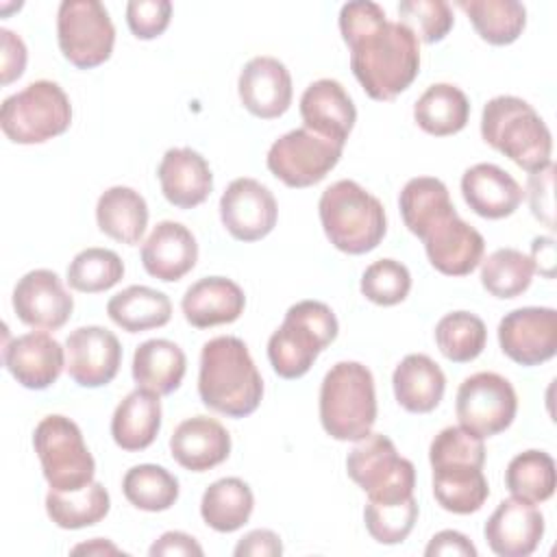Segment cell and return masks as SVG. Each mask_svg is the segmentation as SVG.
<instances>
[{
	"label": "cell",
	"mask_w": 557,
	"mask_h": 557,
	"mask_svg": "<svg viewBox=\"0 0 557 557\" xmlns=\"http://www.w3.org/2000/svg\"><path fill=\"white\" fill-rule=\"evenodd\" d=\"M339 33L350 48V70L372 100H394L416 81L418 37L405 24L389 22L381 4L346 2L339 9Z\"/></svg>",
	"instance_id": "cell-1"
},
{
	"label": "cell",
	"mask_w": 557,
	"mask_h": 557,
	"mask_svg": "<svg viewBox=\"0 0 557 557\" xmlns=\"http://www.w3.org/2000/svg\"><path fill=\"white\" fill-rule=\"evenodd\" d=\"M198 394L205 407L228 418H246L263 398V379L248 346L235 335H218L200 350Z\"/></svg>",
	"instance_id": "cell-2"
},
{
	"label": "cell",
	"mask_w": 557,
	"mask_h": 557,
	"mask_svg": "<svg viewBox=\"0 0 557 557\" xmlns=\"http://www.w3.org/2000/svg\"><path fill=\"white\" fill-rule=\"evenodd\" d=\"M481 137L529 174L550 163L553 135L542 115L518 96H496L485 102Z\"/></svg>",
	"instance_id": "cell-3"
},
{
	"label": "cell",
	"mask_w": 557,
	"mask_h": 557,
	"mask_svg": "<svg viewBox=\"0 0 557 557\" xmlns=\"http://www.w3.org/2000/svg\"><path fill=\"white\" fill-rule=\"evenodd\" d=\"M318 213L326 239L346 255L374 250L387 233L383 202L350 178H342L322 191Z\"/></svg>",
	"instance_id": "cell-4"
},
{
	"label": "cell",
	"mask_w": 557,
	"mask_h": 557,
	"mask_svg": "<svg viewBox=\"0 0 557 557\" xmlns=\"http://www.w3.org/2000/svg\"><path fill=\"white\" fill-rule=\"evenodd\" d=\"M320 422L337 442H359L376 422L372 372L359 361H337L320 385Z\"/></svg>",
	"instance_id": "cell-5"
},
{
	"label": "cell",
	"mask_w": 557,
	"mask_h": 557,
	"mask_svg": "<svg viewBox=\"0 0 557 557\" xmlns=\"http://www.w3.org/2000/svg\"><path fill=\"white\" fill-rule=\"evenodd\" d=\"M333 309L320 300H300L285 311L283 324L268 339V359L281 379L305 376L318 355L337 337Z\"/></svg>",
	"instance_id": "cell-6"
},
{
	"label": "cell",
	"mask_w": 557,
	"mask_h": 557,
	"mask_svg": "<svg viewBox=\"0 0 557 557\" xmlns=\"http://www.w3.org/2000/svg\"><path fill=\"white\" fill-rule=\"evenodd\" d=\"M72 124L67 94L54 81H33L2 100L0 126L13 144H44L63 135Z\"/></svg>",
	"instance_id": "cell-7"
},
{
	"label": "cell",
	"mask_w": 557,
	"mask_h": 557,
	"mask_svg": "<svg viewBox=\"0 0 557 557\" xmlns=\"http://www.w3.org/2000/svg\"><path fill=\"white\" fill-rule=\"evenodd\" d=\"M33 446L50 490L74 492L94 481L96 461L74 420L61 413L41 418L33 433Z\"/></svg>",
	"instance_id": "cell-8"
},
{
	"label": "cell",
	"mask_w": 557,
	"mask_h": 557,
	"mask_svg": "<svg viewBox=\"0 0 557 557\" xmlns=\"http://www.w3.org/2000/svg\"><path fill=\"white\" fill-rule=\"evenodd\" d=\"M346 470L368 500L394 503L413 496L416 468L383 433H368L359 440L346 457Z\"/></svg>",
	"instance_id": "cell-9"
},
{
	"label": "cell",
	"mask_w": 557,
	"mask_h": 557,
	"mask_svg": "<svg viewBox=\"0 0 557 557\" xmlns=\"http://www.w3.org/2000/svg\"><path fill=\"white\" fill-rule=\"evenodd\" d=\"M61 54L78 70L102 65L115 44V26L98 0H63L57 11Z\"/></svg>",
	"instance_id": "cell-10"
},
{
	"label": "cell",
	"mask_w": 557,
	"mask_h": 557,
	"mask_svg": "<svg viewBox=\"0 0 557 557\" xmlns=\"http://www.w3.org/2000/svg\"><path fill=\"white\" fill-rule=\"evenodd\" d=\"M344 146L309 128L281 135L268 150V170L287 187H311L320 183L342 159Z\"/></svg>",
	"instance_id": "cell-11"
},
{
	"label": "cell",
	"mask_w": 557,
	"mask_h": 557,
	"mask_svg": "<svg viewBox=\"0 0 557 557\" xmlns=\"http://www.w3.org/2000/svg\"><path fill=\"white\" fill-rule=\"evenodd\" d=\"M518 411L513 385L496 372H476L461 381L455 413L461 426L479 437H492L511 426Z\"/></svg>",
	"instance_id": "cell-12"
},
{
	"label": "cell",
	"mask_w": 557,
	"mask_h": 557,
	"mask_svg": "<svg viewBox=\"0 0 557 557\" xmlns=\"http://www.w3.org/2000/svg\"><path fill=\"white\" fill-rule=\"evenodd\" d=\"M500 350L520 366H540L557 352V311L553 307H520L498 322Z\"/></svg>",
	"instance_id": "cell-13"
},
{
	"label": "cell",
	"mask_w": 557,
	"mask_h": 557,
	"mask_svg": "<svg viewBox=\"0 0 557 557\" xmlns=\"http://www.w3.org/2000/svg\"><path fill=\"white\" fill-rule=\"evenodd\" d=\"M220 220L239 242H257L272 233L278 220L274 194L257 178H235L220 198Z\"/></svg>",
	"instance_id": "cell-14"
},
{
	"label": "cell",
	"mask_w": 557,
	"mask_h": 557,
	"mask_svg": "<svg viewBox=\"0 0 557 557\" xmlns=\"http://www.w3.org/2000/svg\"><path fill=\"white\" fill-rule=\"evenodd\" d=\"M420 239L424 244L429 263L446 276H466L483 261V235L472 224L461 220L457 211L435 220Z\"/></svg>",
	"instance_id": "cell-15"
},
{
	"label": "cell",
	"mask_w": 557,
	"mask_h": 557,
	"mask_svg": "<svg viewBox=\"0 0 557 557\" xmlns=\"http://www.w3.org/2000/svg\"><path fill=\"white\" fill-rule=\"evenodd\" d=\"M122 363V346L104 326H78L65 339V370L81 387L111 383Z\"/></svg>",
	"instance_id": "cell-16"
},
{
	"label": "cell",
	"mask_w": 557,
	"mask_h": 557,
	"mask_svg": "<svg viewBox=\"0 0 557 557\" xmlns=\"http://www.w3.org/2000/svg\"><path fill=\"white\" fill-rule=\"evenodd\" d=\"M11 302L15 315L26 326L41 331L61 329L74 311V298L63 287V281L57 272L46 268L26 272L15 283Z\"/></svg>",
	"instance_id": "cell-17"
},
{
	"label": "cell",
	"mask_w": 557,
	"mask_h": 557,
	"mask_svg": "<svg viewBox=\"0 0 557 557\" xmlns=\"http://www.w3.org/2000/svg\"><path fill=\"white\" fill-rule=\"evenodd\" d=\"M483 535L498 557H529L544 537V516L533 503L511 496L492 511Z\"/></svg>",
	"instance_id": "cell-18"
},
{
	"label": "cell",
	"mask_w": 557,
	"mask_h": 557,
	"mask_svg": "<svg viewBox=\"0 0 557 557\" xmlns=\"http://www.w3.org/2000/svg\"><path fill=\"white\" fill-rule=\"evenodd\" d=\"M2 361L22 387L46 389L61 376L65 368V350L52 335L30 331L4 344Z\"/></svg>",
	"instance_id": "cell-19"
},
{
	"label": "cell",
	"mask_w": 557,
	"mask_h": 557,
	"mask_svg": "<svg viewBox=\"0 0 557 557\" xmlns=\"http://www.w3.org/2000/svg\"><path fill=\"white\" fill-rule=\"evenodd\" d=\"M237 91L244 109L261 120L281 117L292 104V76L283 61L261 54L252 57L239 72Z\"/></svg>",
	"instance_id": "cell-20"
},
{
	"label": "cell",
	"mask_w": 557,
	"mask_h": 557,
	"mask_svg": "<svg viewBox=\"0 0 557 557\" xmlns=\"http://www.w3.org/2000/svg\"><path fill=\"white\" fill-rule=\"evenodd\" d=\"M300 117L305 128L344 146L357 122V109L339 81L320 78L302 91Z\"/></svg>",
	"instance_id": "cell-21"
},
{
	"label": "cell",
	"mask_w": 557,
	"mask_h": 557,
	"mask_svg": "<svg viewBox=\"0 0 557 557\" xmlns=\"http://www.w3.org/2000/svg\"><path fill=\"white\" fill-rule=\"evenodd\" d=\"M198 261V242L194 233L174 220L159 222L141 244L144 270L163 281H181Z\"/></svg>",
	"instance_id": "cell-22"
},
{
	"label": "cell",
	"mask_w": 557,
	"mask_h": 557,
	"mask_svg": "<svg viewBox=\"0 0 557 557\" xmlns=\"http://www.w3.org/2000/svg\"><path fill=\"white\" fill-rule=\"evenodd\" d=\"M170 453L181 468L189 472H207L228 459L231 435L215 418L194 416L174 429Z\"/></svg>",
	"instance_id": "cell-23"
},
{
	"label": "cell",
	"mask_w": 557,
	"mask_h": 557,
	"mask_svg": "<svg viewBox=\"0 0 557 557\" xmlns=\"http://www.w3.org/2000/svg\"><path fill=\"white\" fill-rule=\"evenodd\" d=\"M165 200L178 209L202 205L213 189V174L207 159L191 148H170L157 168Z\"/></svg>",
	"instance_id": "cell-24"
},
{
	"label": "cell",
	"mask_w": 557,
	"mask_h": 557,
	"mask_svg": "<svg viewBox=\"0 0 557 557\" xmlns=\"http://www.w3.org/2000/svg\"><path fill=\"white\" fill-rule=\"evenodd\" d=\"M461 196L476 215L500 220L520 207L524 191L503 168L494 163H476L461 176Z\"/></svg>",
	"instance_id": "cell-25"
},
{
	"label": "cell",
	"mask_w": 557,
	"mask_h": 557,
	"mask_svg": "<svg viewBox=\"0 0 557 557\" xmlns=\"http://www.w3.org/2000/svg\"><path fill=\"white\" fill-rule=\"evenodd\" d=\"M244 289L226 276L198 278L181 300L185 320L196 329L231 324L244 313Z\"/></svg>",
	"instance_id": "cell-26"
},
{
	"label": "cell",
	"mask_w": 557,
	"mask_h": 557,
	"mask_svg": "<svg viewBox=\"0 0 557 557\" xmlns=\"http://www.w3.org/2000/svg\"><path fill=\"white\" fill-rule=\"evenodd\" d=\"M433 496L437 505L450 513H474L490 496L483 466L470 461L433 463Z\"/></svg>",
	"instance_id": "cell-27"
},
{
	"label": "cell",
	"mask_w": 557,
	"mask_h": 557,
	"mask_svg": "<svg viewBox=\"0 0 557 557\" xmlns=\"http://www.w3.org/2000/svg\"><path fill=\"white\" fill-rule=\"evenodd\" d=\"M392 385L394 396L405 411L429 413L444 398L446 376L429 355L411 352L396 366Z\"/></svg>",
	"instance_id": "cell-28"
},
{
	"label": "cell",
	"mask_w": 557,
	"mask_h": 557,
	"mask_svg": "<svg viewBox=\"0 0 557 557\" xmlns=\"http://www.w3.org/2000/svg\"><path fill=\"white\" fill-rule=\"evenodd\" d=\"M161 429V400L159 394L137 387L126 394L113 411L111 437L128 453L148 448Z\"/></svg>",
	"instance_id": "cell-29"
},
{
	"label": "cell",
	"mask_w": 557,
	"mask_h": 557,
	"mask_svg": "<svg viewBox=\"0 0 557 557\" xmlns=\"http://www.w3.org/2000/svg\"><path fill=\"white\" fill-rule=\"evenodd\" d=\"M96 224L120 244H139L148 226L146 198L126 185L104 189L96 202Z\"/></svg>",
	"instance_id": "cell-30"
},
{
	"label": "cell",
	"mask_w": 557,
	"mask_h": 557,
	"mask_svg": "<svg viewBox=\"0 0 557 557\" xmlns=\"http://www.w3.org/2000/svg\"><path fill=\"white\" fill-rule=\"evenodd\" d=\"M187 370L185 352L170 339H146L133 355V379L137 387L168 396L183 383Z\"/></svg>",
	"instance_id": "cell-31"
},
{
	"label": "cell",
	"mask_w": 557,
	"mask_h": 557,
	"mask_svg": "<svg viewBox=\"0 0 557 557\" xmlns=\"http://www.w3.org/2000/svg\"><path fill=\"white\" fill-rule=\"evenodd\" d=\"M107 315L126 333H141L165 326L172 318L170 298L148 285H131L107 302Z\"/></svg>",
	"instance_id": "cell-32"
},
{
	"label": "cell",
	"mask_w": 557,
	"mask_h": 557,
	"mask_svg": "<svg viewBox=\"0 0 557 557\" xmlns=\"http://www.w3.org/2000/svg\"><path fill=\"white\" fill-rule=\"evenodd\" d=\"M470 117L468 96L453 83H433L413 104L416 124L435 137L459 133Z\"/></svg>",
	"instance_id": "cell-33"
},
{
	"label": "cell",
	"mask_w": 557,
	"mask_h": 557,
	"mask_svg": "<svg viewBox=\"0 0 557 557\" xmlns=\"http://www.w3.org/2000/svg\"><path fill=\"white\" fill-rule=\"evenodd\" d=\"M252 509V490L237 476L213 481L200 498V516L205 524L218 533H233L242 529L250 520Z\"/></svg>",
	"instance_id": "cell-34"
},
{
	"label": "cell",
	"mask_w": 557,
	"mask_h": 557,
	"mask_svg": "<svg viewBox=\"0 0 557 557\" xmlns=\"http://www.w3.org/2000/svg\"><path fill=\"white\" fill-rule=\"evenodd\" d=\"M476 35L492 46L513 44L527 26V9L516 0H459Z\"/></svg>",
	"instance_id": "cell-35"
},
{
	"label": "cell",
	"mask_w": 557,
	"mask_h": 557,
	"mask_svg": "<svg viewBox=\"0 0 557 557\" xmlns=\"http://www.w3.org/2000/svg\"><path fill=\"white\" fill-rule=\"evenodd\" d=\"M109 509V492L98 481H91L74 492L50 490L46 494V513L59 529H85L98 524Z\"/></svg>",
	"instance_id": "cell-36"
},
{
	"label": "cell",
	"mask_w": 557,
	"mask_h": 557,
	"mask_svg": "<svg viewBox=\"0 0 557 557\" xmlns=\"http://www.w3.org/2000/svg\"><path fill=\"white\" fill-rule=\"evenodd\" d=\"M398 207L405 226L418 239L435 220L455 211L448 187L435 176L409 178L398 196Z\"/></svg>",
	"instance_id": "cell-37"
},
{
	"label": "cell",
	"mask_w": 557,
	"mask_h": 557,
	"mask_svg": "<svg viewBox=\"0 0 557 557\" xmlns=\"http://www.w3.org/2000/svg\"><path fill=\"white\" fill-rule=\"evenodd\" d=\"M505 485L511 492V496L522 498L527 503L537 505L548 500L557 485L555 459L548 453L535 448L518 453L507 463Z\"/></svg>",
	"instance_id": "cell-38"
},
{
	"label": "cell",
	"mask_w": 557,
	"mask_h": 557,
	"mask_svg": "<svg viewBox=\"0 0 557 557\" xmlns=\"http://www.w3.org/2000/svg\"><path fill=\"white\" fill-rule=\"evenodd\" d=\"M126 500L141 511H165L178 500V479L157 463H139L122 479Z\"/></svg>",
	"instance_id": "cell-39"
},
{
	"label": "cell",
	"mask_w": 557,
	"mask_h": 557,
	"mask_svg": "<svg viewBox=\"0 0 557 557\" xmlns=\"http://www.w3.org/2000/svg\"><path fill=\"white\" fill-rule=\"evenodd\" d=\"M487 342L485 322L470 311L446 313L435 324V344L440 352L455 363H468L476 359Z\"/></svg>",
	"instance_id": "cell-40"
},
{
	"label": "cell",
	"mask_w": 557,
	"mask_h": 557,
	"mask_svg": "<svg viewBox=\"0 0 557 557\" xmlns=\"http://www.w3.org/2000/svg\"><path fill=\"white\" fill-rule=\"evenodd\" d=\"M533 263L518 248H498L481 261V285L496 298H516L529 289Z\"/></svg>",
	"instance_id": "cell-41"
},
{
	"label": "cell",
	"mask_w": 557,
	"mask_h": 557,
	"mask_svg": "<svg viewBox=\"0 0 557 557\" xmlns=\"http://www.w3.org/2000/svg\"><path fill=\"white\" fill-rule=\"evenodd\" d=\"M124 276V263L109 248H85L67 265V283L83 294H100L117 285Z\"/></svg>",
	"instance_id": "cell-42"
},
{
	"label": "cell",
	"mask_w": 557,
	"mask_h": 557,
	"mask_svg": "<svg viewBox=\"0 0 557 557\" xmlns=\"http://www.w3.org/2000/svg\"><path fill=\"white\" fill-rule=\"evenodd\" d=\"M418 520V503L413 496L394 503L368 500L363 509V522L372 540L379 544H400L409 537Z\"/></svg>",
	"instance_id": "cell-43"
},
{
	"label": "cell",
	"mask_w": 557,
	"mask_h": 557,
	"mask_svg": "<svg viewBox=\"0 0 557 557\" xmlns=\"http://www.w3.org/2000/svg\"><path fill=\"white\" fill-rule=\"evenodd\" d=\"M361 294L381 307H394L409 296L411 274L405 263L396 259H379L361 274Z\"/></svg>",
	"instance_id": "cell-44"
},
{
	"label": "cell",
	"mask_w": 557,
	"mask_h": 557,
	"mask_svg": "<svg viewBox=\"0 0 557 557\" xmlns=\"http://www.w3.org/2000/svg\"><path fill=\"white\" fill-rule=\"evenodd\" d=\"M400 24H405L424 44L442 41L453 24V9L446 0H403L398 4Z\"/></svg>",
	"instance_id": "cell-45"
},
{
	"label": "cell",
	"mask_w": 557,
	"mask_h": 557,
	"mask_svg": "<svg viewBox=\"0 0 557 557\" xmlns=\"http://www.w3.org/2000/svg\"><path fill=\"white\" fill-rule=\"evenodd\" d=\"M172 20L168 0H131L126 4V24L137 39L159 37Z\"/></svg>",
	"instance_id": "cell-46"
},
{
	"label": "cell",
	"mask_w": 557,
	"mask_h": 557,
	"mask_svg": "<svg viewBox=\"0 0 557 557\" xmlns=\"http://www.w3.org/2000/svg\"><path fill=\"white\" fill-rule=\"evenodd\" d=\"M555 163L550 161L546 168L531 172L527 181V196L531 205V213L546 224L550 231H555Z\"/></svg>",
	"instance_id": "cell-47"
},
{
	"label": "cell",
	"mask_w": 557,
	"mask_h": 557,
	"mask_svg": "<svg viewBox=\"0 0 557 557\" xmlns=\"http://www.w3.org/2000/svg\"><path fill=\"white\" fill-rule=\"evenodd\" d=\"M0 48H2V85L13 83L24 74L26 67V46L20 35L9 28H0Z\"/></svg>",
	"instance_id": "cell-48"
},
{
	"label": "cell",
	"mask_w": 557,
	"mask_h": 557,
	"mask_svg": "<svg viewBox=\"0 0 557 557\" xmlns=\"http://www.w3.org/2000/svg\"><path fill=\"white\" fill-rule=\"evenodd\" d=\"M281 553V537L270 529H255L246 533L233 548L235 557H276Z\"/></svg>",
	"instance_id": "cell-49"
},
{
	"label": "cell",
	"mask_w": 557,
	"mask_h": 557,
	"mask_svg": "<svg viewBox=\"0 0 557 557\" xmlns=\"http://www.w3.org/2000/svg\"><path fill=\"white\" fill-rule=\"evenodd\" d=\"M426 557H440V555H455V557H476V548L474 544L459 531L453 529H444L440 533H435L426 548H424Z\"/></svg>",
	"instance_id": "cell-50"
},
{
	"label": "cell",
	"mask_w": 557,
	"mask_h": 557,
	"mask_svg": "<svg viewBox=\"0 0 557 557\" xmlns=\"http://www.w3.org/2000/svg\"><path fill=\"white\" fill-rule=\"evenodd\" d=\"M205 550L202 546L196 542V537H191L189 533L183 531H168L163 533L159 540L152 542V546L148 548L150 557H176V555H196L200 557Z\"/></svg>",
	"instance_id": "cell-51"
},
{
	"label": "cell",
	"mask_w": 557,
	"mask_h": 557,
	"mask_svg": "<svg viewBox=\"0 0 557 557\" xmlns=\"http://www.w3.org/2000/svg\"><path fill=\"white\" fill-rule=\"evenodd\" d=\"M533 272L542 274L544 278L555 276V239L553 237H535L531 242V255Z\"/></svg>",
	"instance_id": "cell-52"
},
{
	"label": "cell",
	"mask_w": 557,
	"mask_h": 557,
	"mask_svg": "<svg viewBox=\"0 0 557 557\" xmlns=\"http://www.w3.org/2000/svg\"><path fill=\"white\" fill-rule=\"evenodd\" d=\"M72 555H120L122 550L115 546V544H111L109 540H102V537H94L91 542H85V544H78V546H74L72 550H70Z\"/></svg>",
	"instance_id": "cell-53"
}]
</instances>
